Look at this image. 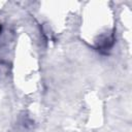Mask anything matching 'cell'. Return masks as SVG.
<instances>
[{"instance_id":"6da1fadb","label":"cell","mask_w":132,"mask_h":132,"mask_svg":"<svg viewBox=\"0 0 132 132\" xmlns=\"http://www.w3.org/2000/svg\"><path fill=\"white\" fill-rule=\"evenodd\" d=\"M0 31H1V27H0Z\"/></svg>"}]
</instances>
